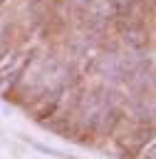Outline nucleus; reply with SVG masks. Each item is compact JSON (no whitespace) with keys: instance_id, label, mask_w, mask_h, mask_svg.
<instances>
[{"instance_id":"f257e3e1","label":"nucleus","mask_w":156,"mask_h":159,"mask_svg":"<svg viewBox=\"0 0 156 159\" xmlns=\"http://www.w3.org/2000/svg\"><path fill=\"white\" fill-rule=\"evenodd\" d=\"M7 55H10V47H7V45H0V65L5 62V57H7Z\"/></svg>"}]
</instances>
